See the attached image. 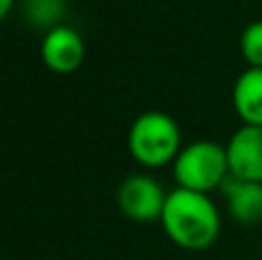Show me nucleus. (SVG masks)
<instances>
[{
	"instance_id": "nucleus-6",
	"label": "nucleus",
	"mask_w": 262,
	"mask_h": 260,
	"mask_svg": "<svg viewBox=\"0 0 262 260\" xmlns=\"http://www.w3.org/2000/svg\"><path fill=\"white\" fill-rule=\"evenodd\" d=\"M230 175L249 182H262V127L242 124L226 143Z\"/></svg>"
},
{
	"instance_id": "nucleus-4",
	"label": "nucleus",
	"mask_w": 262,
	"mask_h": 260,
	"mask_svg": "<svg viewBox=\"0 0 262 260\" xmlns=\"http://www.w3.org/2000/svg\"><path fill=\"white\" fill-rule=\"evenodd\" d=\"M168 193L149 175H129L118 187V207L127 219L136 224H152L161 221Z\"/></svg>"
},
{
	"instance_id": "nucleus-11",
	"label": "nucleus",
	"mask_w": 262,
	"mask_h": 260,
	"mask_svg": "<svg viewBox=\"0 0 262 260\" xmlns=\"http://www.w3.org/2000/svg\"><path fill=\"white\" fill-rule=\"evenodd\" d=\"M12 7H14V0H0V23L7 18V14L12 12Z\"/></svg>"
},
{
	"instance_id": "nucleus-1",
	"label": "nucleus",
	"mask_w": 262,
	"mask_h": 260,
	"mask_svg": "<svg viewBox=\"0 0 262 260\" xmlns=\"http://www.w3.org/2000/svg\"><path fill=\"white\" fill-rule=\"evenodd\" d=\"M161 226L168 240L186 251L209 249L221 235V214L209 193L172 189L166 198Z\"/></svg>"
},
{
	"instance_id": "nucleus-3",
	"label": "nucleus",
	"mask_w": 262,
	"mask_h": 260,
	"mask_svg": "<svg viewBox=\"0 0 262 260\" xmlns=\"http://www.w3.org/2000/svg\"><path fill=\"white\" fill-rule=\"evenodd\" d=\"M172 175L177 187L189 191L209 193L214 189H221V184L230 175L226 145L207 138L184 145L172 161Z\"/></svg>"
},
{
	"instance_id": "nucleus-8",
	"label": "nucleus",
	"mask_w": 262,
	"mask_h": 260,
	"mask_svg": "<svg viewBox=\"0 0 262 260\" xmlns=\"http://www.w3.org/2000/svg\"><path fill=\"white\" fill-rule=\"evenodd\" d=\"M232 106L242 124L262 127V69L246 67L232 85Z\"/></svg>"
},
{
	"instance_id": "nucleus-9",
	"label": "nucleus",
	"mask_w": 262,
	"mask_h": 260,
	"mask_svg": "<svg viewBox=\"0 0 262 260\" xmlns=\"http://www.w3.org/2000/svg\"><path fill=\"white\" fill-rule=\"evenodd\" d=\"M64 14H67V0H23L26 21L46 32L51 28L62 26Z\"/></svg>"
},
{
	"instance_id": "nucleus-10",
	"label": "nucleus",
	"mask_w": 262,
	"mask_h": 260,
	"mask_svg": "<svg viewBox=\"0 0 262 260\" xmlns=\"http://www.w3.org/2000/svg\"><path fill=\"white\" fill-rule=\"evenodd\" d=\"M239 51L249 67L262 69V18L244 28V32L239 37Z\"/></svg>"
},
{
	"instance_id": "nucleus-5",
	"label": "nucleus",
	"mask_w": 262,
	"mask_h": 260,
	"mask_svg": "<svg viewBox=\"0 0 262 260\" xmlns=\"http://www.w3.org/2000/svg\"><path fill=\"white\" fill-rule=\"evenodd\" d=\"M41 62L55 74H72L85 60V41L78 35V30L69 26H58L44 32V39L39 46Z\"/></svg>"
},
{
	"instance_id": "nucleus-2",
	"label": "nucleus",
	"mask_w": 262,
	"mask_h": 260,
	"mask_svg": "<svg viewBox=\"0 0 262 260\" xmlns=\"http://www.w3.org/2000/svg\"><path fill=\"white\" fill-rule=\"evenodd\" d=\"M129 152L145 168H161L177 159L182 145L180 124L163 111H145L134 120L127 136Z\"/></svg>"
},
{
	"instance_id": "nucleus-7",
	"label": "nucleus",
	"mask_w": 262,
	"mask_h": 260,
	"mask_svg": "<svg viewBox=\"0 0 262 260\" xmlns=\"http://www.w3.org/2000/svg\"><path fill=\"white\" fill-rule=\"evenodd\" d=\"M219 191L226 198L228 212L235 221L244 226L262 221V182H249V180L228 175Z\"/></svg>"
}]
</instances>
